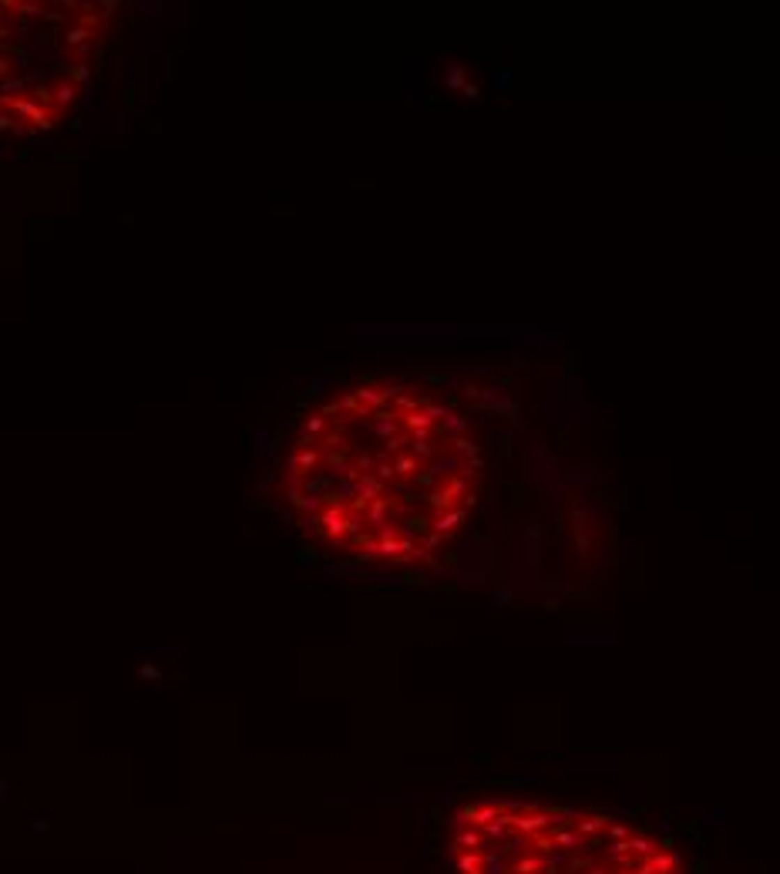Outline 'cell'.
Masks as SVG:
<instances>
[{"instance_id":"cell-1","label":"cell","mask_w":780,"mask_h":874,"mask_svg":"<svg viewBox=\"0 0 780 874\" xmlns=\"http://www.w3.org/2000/svg\"><path fill=\"white\" fill-rule=\"evenodd\" d=\"M283 491L316 542L367 562L420 565L471 512L477 451L438 397L363 383L303 420L286 454Z\"/></svg>"},{"instance_id":"cell-2","label":"cell","mask_w":780,"mask_h":874,"mask_svg":"<svg viewBox=\"0 0 780 874\" xmlns=\"http://www.w3.org/2000/svg\"><path fill=\"white\" fill-rule=\"evenodd\" d=\"M457 874H686L666 837L592 807L484 797L451 820Z\"/></svg>"},{"instance_id":"cell-3","label":"cell","mask_w":780,"mask_h":874,"mask_svg":"<svg viewBox=\"0 0 780 874\" xmlns=\"http://www.w3.org/2000/svg\"><path fill=\"white\" fill-rule=\"evenodd\" d=\"M112 20L98 0H0V128L51 132L75 112Z\"/></svg>"}]
</instances>
